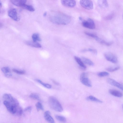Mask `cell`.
<instances>
[{
  "label": "cell",
  "instance_id": "cell-1",
  "mask_svg": "<svg viewBox=\"0 0 123 123\" xmlns=\"http://www.w3.org/2000/svg\"><path fill=\"white\" fill-rule=\"evenodd\" d=\"M49 19L52 23L57 25H65L69 23L71 18L70 16L60 12H55L51 14Z\"/></svg>",
  "mask_w": 123,
  "mask_h": 123
},
{
  "label": "cell",
  "instance_id": "cell-2",
  "mask_svg": "<svg viewBox=\"0 0 123 123\" xmlns=\"http://www.w3.org/2000/svg\"><path fill=\"white\" fill-rule=\"evenodd\" d=\"M48 103L50 107L53 110L59 112L63 110L62 107L58 100L53 96H50L48 99Z\"/></svg>",
  "mask_w": 123,
  "mask_h": 123
},
{
  "label": "cell",
  "instance_id": "cell-3",
  "mask_svg": "<svg viewBox=\"0 0 123 123\" xmlns=\"http://www.w3.org/2000/svg\"><path fill=\"white\" fill-rule=\"evenodd\" d=\"M3 104L8 111L12 114L16 115L22 108L19 106L13 104L7 101L4 100Z\"/></svg>",
  "mask_w": 123,
  "mask_h": 123
},
{
  "label": "cell",
  "instance_id": "cell-4",
  "mask_svg": "<svg viewBox=\"0 0 123 123\" xmlns=\"http://www.w3.org/2000/svg\"><path fill=\"white\" fill-rule=\"evenodd\" d=\"M87 74L86 73H82L80 76V80L84 85L88 87H91L92 86V84L87 77Z\"/></svg>",
  "mask_w": 123,
  "mask_h": 123
},
{
  "label": "cell",
  "instance_id": "cell-5",
  "mask_svg": "<svg viewBox=\"0 0 123 123\" xmlns=\"http://www.w3.org/2000/svg\"><path fill=\"white\" fill-rule=\"evenodd\" d=\"M80 4L83 8L87 10L92 9L93 3L91 0H80Z\"/></svg>",
  "mask_w": 123,
  "mask_h": 123
},
{
  "label": "cell",
  "instance_id": "cell-6",
  "mask_svg": "<svg viewBox=\"0 0 123 123\" xmlns=\"http://www.w3.org/2000/svg\"><path fill=\"white\" fill-rule=\"evenodd\" d=\"M3 98L4 100L7 101L17 105H19L18 100L10 94L6 93L4 94Z\"/></svg>",
  "mask_w": 123,
  "mask_h": 123
},
{
  "label": "cell",
  "instance_id": "cell-7",
  "mask_svg": "<svg viewBox=\"0 0 123 123\" xmlns=\"http://www.w3.org/2000/svg\"><path fill=\"white\" fill-rule=\"evenodd\" d=\"M9 16L13 20L18 21L20 19V18L18 16L17 10L15 8H11L8 12Z\"/></svg>",
  "mask_w": 123,
  "mask_h": 123
},
{
  "label": "cell",
  "instance_id": "cell-8",
  "mask_svg": "<svg viewBox=\"0 0 123 123\" xmlns=\"http://www.w3.org/2000/svg\"><path fill=\"white\" fill-rule=\"evenodd\" d=\"M82 25L84 27L90 29H95V25L93 20L90 18H88L86 20L82 21Z\"/></svg>",
  "mask_w": 123,
  "mask_h": 123
},
{
  "label": "cell",
  "instance_id": "cell-9",
  "mask_svg": "<svg viewBox=\"0 0 123 123\" xmlns=\"http://www.w3.org/2000/svg\"><path fill=\"white\" fill-rule=\"evenodd\" d=\"M105 59L108 61L114 63H116L117 62V57L112 53L110 52H106L104 55Z\"/></svg>",
  "mask_w": 123,
  "mask_h": 123
},
{
  "label": "cell",
  "instance_id": "cell-10",
  "mask_svg": "<svg viewBox=\"0 0 123 123\" xmlns=\"http://www.w3.org/2000/svg\"><path fill=\"white\" fill-rule=\"evenodd\" d=\"M61 2L63 6L68 7H74L76 3L75 0H61Z\"/></svg>",
  "mask_w": 123,
  "mask_h": 123
},
{
  "label": "cell",
  "instance_id": "cell-11",
  "mask_svg": "<svg viewBox=\"0 0 123 123\" xmlns=\"http://www.w3.org/2000/svg\"><path fill=\"white\" fill-rule=\"evenodd\" d=\"M107 81L110 84L116 86L122 90H123L122 85L114 79L111 78H108L107 79Z\"/></svg>",
  "mask_w": 123,
  "mask_h": 123
},
{
  "label": "cell",
  "instance_id": "cell-12",
  "mask_svg": "<svg viewBox=\"0 0 123 123\" xmlns=\"http://www.w3.org/2000/svg\"><path fill=\"white\" fill-rule=\"evenodd\" d=\"M44 117L45 119L48 122L51 123H55L54 119L50 115V111H47L44 112Z\"/></svg>",
  "mask_w": 123,
  "mask_h": 123
},
{
  "label": "cell",
  "instance_id": "cell-13",
  "mask_svg": "<svg viewBox=\"0 0 123 123\" xmlns=\"http://www.w3.org/2000/svg\"><path fill=\"white\" fill-rule=\"evenodd\" d=\"M1 70L6 77L10 78L12 76V73L9 67H3L1 68Z\"/></svg>",
  "mask_w": 123,
  "mask_h": 123
},
{
  "label": "cell",
  "instance_id": "cell-14",
  "mask_svg": "<svg viewBox=\"0 0 123 123\" xmlns=\"http://www.w3.org/2000/svg\"><path fill=\"white\" fill-rule=\"evenodd\" d=\"M10 1L14 5L21 7L23 5L25 4L27 0H10Z\"/></svg>",
  "mask_w": 123,
  "mask_h": 123
},
{
  "label": "cell",
  "instance_id": "cell-15",
  "mask_svg": "<svg viewBox=\"0 0 123 123\" xmlns=\"http://www.w3.org/2000/svg\"><path fill=\"white\" fill-rule=\"evenodd\" d=\"M25 43L27 45L31 47L38 48L42 47L41 45L37 42L27 41H25Z\"/></svg>",
  "mask_w": 123,
  "mask_h": 123
},
{
  "label": "cell",
  "instance_id": "cell-16",
  "mask_svg": "<svg viewBox=\"0 0 123 123\" xmlns=\"http://www.w3.org/2000/svg\"><path fill=\"white\" fill-rule=\"evenodd\" d=\"M109 92L111 94L116 97H121L123 96V94L121 92L116 90L111 89Z\"/></svg>",
  "mask_w": 123,
  "mask_h": 123
},
{
  "label": "cell",
  "instance_id": "cell-17",
  "mask_svg": "<svg viewBox=\"0 0 123 123\" xmlns=\"http://www.w3.org/2000/svg\"><path fill=\"white\" fill-rule=\"evenodd\" d=\"M98 6L102 8H105L108 6V4L107 0H98Z\"/></svg>",
  "mask_w": 123,
  "mask_h": 123
},
{
  "label": "cell",
  "instance_id": "cell-18",
  "mask_svg": "<svg viewBox=\"0 0 123 123\" xmlns=\"http://www.w3.org/2000/svg\"><path fill=\"white\" fill-rule=\"evenodd\" d=\"M95 40L102 45L107 46H109L111 45L113 43V42H108L102 40L98 37Z\"/></svg>",
  "mask_w": 123,
  "mask_h": 123
},
{
  "label": "cell",
  "instance_id": "cell-19",
  "mask_svg": "<svg viewBox=\"0 0 123 123\" xmlns=\"http://www.w3.org/2000/svg\"><path fill=\"white\" fill-rule=\"evenodd\" d=\"M74 58L80 67L84 69L86 68V66L80 58L77 56H75L74 57Z\"/></svg>",
  "mask_w": 123,
  "mask_h": 123
},
{
  "label": "cell",
  "instance_id": "cell-20",
  "mask_svg": "<svg viewBox=\"0 0 123 123\" xmlns=\"http://www.w3.org/2000/svg\"><path fill=\"white\" fill-rule=\"evenodd\" d=\"M21 7L24 9L31 12H33L35 10L34 8L32 6L26 5L25 4L23 5Z\"/></svg>",
  "mask_w": 123,
  "mask_h": 123
},
{
  "label": "cell",
  "instance_id": "cell-21",
  "mask_svg": "<svg viewBox=\"0 0 123 123\" xmlns=\"http://www.w3.org/2000/svg\"><path fill=\"white\" fill-rule=\"evenodd\" d=\"M86 99L89 100L99 103H101L103 102L101 100L91 95L87 97L86 98Z\"/></svg>",
  "mask_w": 123,
  "mask_h": 123
},
{
  "label": "cell",
  "instance_id": "cell-22",
  "mask_svg": "<svg viewBox=\"0 0 123 123\" xmlns=\"http://www.w3.org/2000/svg\"><path fill=\"white\" fill-rule=\"evenodd\" d=\"M82 59L85 63L88 65L91 66H93L94 65L93 62L90 59L84 57H82Z\"/></svg>",
  "mask_w": 123,
  "mask_h": 123
},
{
  "label": "cell",
  "instance_id": "cell-23",
  "mask_svg": "<svg viewBox=\"0 0 123 123\" xmlns=\"http://www.w3.org/2000/svg\"><path fill=\"white\" fill-rule=\"evenodd\" d=\"M36 80L37 82H38L47 88L50 89L51 88V85L49 84L44 83L41 80L39 79H36Z\"/></svg>",
  "mask_w": 123,
  "mask_h": 123
},
{
  "label": "cell",
  "instance_id": "cell-24",
  "mask_svg": "<svg viewBox=\"0 0 123 123\" xmlns=\"http://www.w3.org/2000/svg\"><path fill=\"white\" fill-rule=\"evenodd\" d=\"M33 41L34 42H36L37 41H41V39L40 38L39 35L37 33H34L32 36Z\"/></svg>",
  "mask_w": 123,
  "mask_h": 123
},
{
  "label": "cell",
  "instance_id": "cell-25",
  "mask_svg": "<svg viewBox=\"0 0 123 123\" xmlns=\"http://www.w3.org/2000/svg\"><path fill=\"white\" fill-rule=\"evenodd\" d=\"M55 117L58 121L62 122L65 123L66 121V119L64 117L61 116L56 115Z\"/></svg>",
  "mask_w": 123,
  "mask_h": 123
},
{
  "label": "cell",
  "instance_id": "cell-26",
  "mask_svg": "<svg viewBox=\"0 0 123 123\" xmlns=\"http://www.w3.org/2000/svg\"><path fill=\"white\" fill-rule=\"evenodd\" d=\"M88 51H90L95 54H96L97 53V51L96 49L91 48L85 49L82 50L81 51L82 52H85Z\"/></svg>",
  "mask_w": 123,
  "mask_h": 123
},
{
  "label": "cell",
  "instance_id": "cell-27",
  "mask_svg": "<svg viewBox=\"0 0 123 123\" xmlns=\"http://www.w3.org/2000/svg\"><path fill=\"white\" fill-rule=\"evenodd\" d=\"M30 97L32 99L37 100H39V98L38 94L35 93H31L30 95Z\"/></svg>",
  "mask_w": 123,
  "mask_h": 123
},
{
  "label": "cell",
  "instance_id": "cell-28",
  "mask_svg": "<svg viewBox=\"0 0 123 123\" xmlns=\"http://www.w3.org/2000/svg\"><path fill=\"white\" fill-rule=\"evenodd\" d=\"M36 106L38 111L41 110L43 111L44 110L43 105L41 103L39 102H38L36 103Z\"/></svg>",
  "mask_w": 123,
  "mask_h": 123
},
{
  "label": "cell",
  "instance_id": "cell-29",
  "mask_svg": "<svg viewBox=\"0 0 123 123\" xmlns=\"http://www.w3.org/2000/svg\"><path fill=\"white\" fill-rule=\"evenodd\" d=\"M12 70L16 73L19 74H24L25 73V71L24 70H19L13 68L12 69Z\"/></svg>",
  "mask_w": 123,
  "mask_h": 123
},
{
  "label": "cell",
  "instance_id": "cell-30",
  "mask_svg": "<svg viewBox=\"0 0 123 123\" xmlns=\"http://www.w3.org/2000/svg\"><path fill=\"white\" fill-rule=\"evenodd\" d=\"M109 73L106 72H102L98 74V75L100 77L107 76L109 75Z\"/></svg>",
  "mask_w": 123,
  "mask_h": 123
},
{
  "label": "cell",
  "instance_id": "cell-31",
  "mask_svg": "<svg viewBox=\"0 0 123 123\" xmlns=\"http://www.w3.org/2000/svg\"><path fill=\"white\" fill-rule=\"evenodd\" d=\"M84 33L86 35L91 37H92L94 38L95 39L96 38L98 37L95 34H94L92 33H90L86 31L84 32Z\"/></svg>",
  "mask_w": 123,
  "mask_h": 123
},
{
  "label": "cell",
  "instance_id": "cell-32",
  "mask_svg": "<svg viewBox=\"0 0 123 123\" xmlns=\"http://www.w3.org/2000/svg\"><path fill=\"white\" fill-rule=\"evenodd\" d=\"M119 67H117L114 68H107L106 70L110 72H113L116 71L119 69Z\"/></svg>",
  "mask_w": 123,
  "mask_h": 123
},
{
  "label": "cell",
  "instance_id": "cell-33",
  "mask_svg": "<svg viewBox=\"0 0 123 123\" xmlns=\"http://www.w3.org/2000/svg\"><path fill=\"white\" fill-rule=\"evenodd\" d=\"M31 109V106H29L26 108L24 109L25 111H30Z\"/></svg>",
  "mask_w": 123,
  "mask_h": 123
},
{
  "label": "cell",
  "instance_id": "cell-34",
  "mask_svg": "<svg viewBox=\"0 0 123 123\" xmlns=\"http://www.w3.org/2000/svg\"><path fill=\"white\" fill-rule=\"evenodd\" d=\"M52 80L53 82V83H54L55 84L57 85H59V84L55 81L53 80Z\"/></svg>",
  "mask_w": 123,
  "mask_h": 123
},
{
  "label": "cell",
  "instance_id": "cell-35",
  "mask_svg": "<svg viewBox=\"0 0 123 123\" xmlns=\"http://www.w3.org/2000/svg\"><path fill=\"white\" fill-rule=\"evenodd\" d=\"M47 14V13L46 12H45L43 14V16L44 17L46 16Z\"/></svg>",
  "mask_w": 123,
  "mask_h": 123
},
{
  "label": "cell",
  "instance_id": "cell-36",
  "mask_svg": "<svg viewBox=\"0 0 123 123\" xmlns=\"http://www.w3.org/2000/svg\"><path fill=\"white\" fill-rule=\"evenodd\" d=\"M2 6V3L0 0V7Z\"/></svg>",
  "mask_w": 123,
  "mask_h": 123
},
{
  "label": "cell",
  "instance_id": "cell-37",
  "mask_svg": "<svg viewBox=\"0 0 123 123\" xmlns=\"http://www.w3.org/2000/svg\"><path fill=\"white\" fill-rule=\"evenodd\" d=\"M79 19L80 20H82V18L81 17H80L79 18Z\"/></svg>",
  "mask_w": 123,
  "mask_h": 123
},
{
  "label": "cell",
  "instance_id": "cell-38",
  "mask_svg": "<svg viewBox=\"0 0 123 123\" xmlns=\"http://www.w3.org/2000/svg\"><path fill=\"white\" fill-rule=\"evenodd\" d=\"M1 26V25L0 24V27Z\"/></svg>",
  "mask_w": 123,
  "mask_h": 123
},
{
  "label": "cell",
  "instance_id": "cell-39",
  "mask_svg": "<svg viewBox=\"0 0 123 123\" xmlns=\"http://www.w3.org/2000/svg\"></svg>",
  "mask_w": 123,
  "mask_h": 123
}]
</instances>
